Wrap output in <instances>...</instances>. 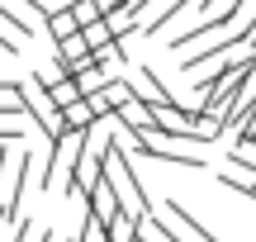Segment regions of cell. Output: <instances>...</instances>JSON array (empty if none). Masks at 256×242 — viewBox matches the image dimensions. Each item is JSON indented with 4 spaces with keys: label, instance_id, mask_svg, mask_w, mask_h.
<instances>
[{
    "label": "cell",
    "instance_id": "11",
    "mask_svg": "<svg viewBox=\"0 0 256 242\" xmlns=\"http://www.w3.org/2000/svg\"><path fill=\"white\" fill-rule=\"evenodd\" d=\"M104 100H110V110L119 114L124 104H133V100H138V86H133V81H124V76H114V81L104 86Z\"/></svg>",
    "mask_w": 256,
    "mask_h": 242
},
{
    "label": "cell",
    "instance_id": "13",
    "mask_svg": "<svg viewBox=\"0 0 256 242\" xmlns=\"http://www.w3.org/2000/svg\"><path fill=\"white\" fill-rule=\"evenodd\" d=\"M72 14H76V24H81V28H90V24H100V19H104V5H100V0H72Z\"/></svg>",
    "mask_w": 256,
    "mask_h": 242
},
{
    "label": "cell",
    "instance_id": "3",
    "mask_svg": "<svg viewBox=\"0 0 256 242\" xmlns=\"http://www.w3.org/2000/svg\"><path fill=\"white\" fill-rule=\"evenodd\" d=\"M28 176H34V152L28 148H19L14 152V162L5 166V176H0V224H19V200H24V190H28Z\"/></svg>",
    "mask_w": 256,
    "mask_h": 242
},
{
    "label": "cell",
    "instance_id": "6",
    "mask_svg": "<svg viewBox=\"0 0 256 242\" xmlns=\"http://www.w3.org/2000/svg\"><path fill=\"white\" fill-rule=\"evenodd\" d=\"M162 218L171 224V233H176V238H185V242H218L209 228H200L190 214H185V204H180V200H166V204H162Z\"/></svg>",
    "mask_w": 256,
    "mask_h": 242
},
{
    "label": "cell",
    "instance_id": "2",
    "mask_svg": "<svg viewBox=\"0 0 256 242\" xmlns=\"http://www.w3.org/2000/svg\"><path fill=\"white\" fill-rule=\"evenodd\" d=\"M81 152H86V133H66V138H57L52 152H48V166H43V190L66 186V195H72L76 166H81Z\"/></svg>",
    "mask_w": 256,
    "mask_h": 242
},
{
    "label": "cell",
    "instance_id": "4",
    "mask_svg": "<svg viewBox=\"0 0 256 242\" xmlns=\"http://www.w3.org/2000/svg\"><path fill=\"white\" fill-rule=\"evenodd\" d=\"M128 142H133V152L156 157V162H166V166H185V171H204V166H209V162L194 157V152H180L166 133H142V138H128Z\"/></svg>",
    "mask_w": 256,
    "mask_h": 242
},
{
    "label": "cell",
    "instance_id": "17",
    "mask_svg": "<svg viewBox=\"0 0 256 242\" xmlns=\"http://www.w3.org/2000/svg\"><path fill=\"white\" fill-rule=\"evenodd\" d=\"M19 52V38H10L5 28H0V57H14Z\"/></svg>",
    "mask_w": 256,
    "mask_h": 242
},
{
    "label": "cell",
    "instance_id": "1",
    "mask_svg": "<svg viewBox=\"0 0 256 242\" xmlns=\"http://www.w3.org/2000/svg\"><path fill=\"white\" fill-rule=\"evenodd\" d=\"M104 176H110V180H114V190H119L124 214H133V218H147V214H152V204H147V190H142V180H138V166H133V152H128L119 138H114V148H110Z\"/></svg>",
    "mask_w": 256,
    "mask_h": 242
},
{
    "label": "cell",
    "instance_id": "9",
    "mask_svg": "<svg viewBox=\"0 0 256 242\" xmlns=\"http://www.w3.org/2000/svg\"><path fill=\"white\" fill-rule=\"evenodd\" d=\"M62 128H66V133H86V128H95V110H90V100H81V104H72V110H62Z\"/></svg>",
    "mask_w": 256,
    "mask_h": 242
},
{
    "label": "cell",
    "instance_id": "5",
    "mask_svg": "<svg viewBox=\"0 0 256 242\" xmlns=\"http://www.w3.org/2000/svg\"><path fill=\"white\" fill-rule=\"evenodd\" d=\"M86 214H95L104 228H110L114 218L124 214V204H119V190H114V180H110V176H100V186H95L90 195H86Z\"/></svg>",
    "mask_w": 256,
    "mask_h": 242
},
{
    "label": "cell",
    "instance_id": "7",
    "mask_svg": "<svg viewBox=\"0 0 256 242\" xmlns=\"http://www.w3.org/2000/svg\"><path fill=\"white\" fill-rule=\"evenodd\" d=\"M138 95H142L152 110H162V104H176V95L162 86V76H156L152 66H138Z\"/></svg>",
    "mask_w": 256,
    "mask_h": 242
},
{
    "label": "cell",
    "instance_id": "10",
    "mask_svg": "<svg viewBox=\"0 0 256 242\" xmlns=\"http://www.w3.org/2000/svg\"><path fill=\"white\" fill-rule=\"evenodd\" d=\"M0 28H5L10 38H19V43H24V38H34V24H28V14H14L5 0H0Z\"/></svg>",
    "mask_w": 256,
    "mask_h": 242
},
{
    "label": "cell",
    "instance_id": "14",
    "mask_svg": "<svg viewBox=\"0 0 256 242\" xmlns=\"http://www.w3.org/2000/svg\"><path fill=\"white\" fill-rule=\"evenodd\" d=\"M110 242H138V218L133 214H119L110 224Z\"/></svg>",
    "mask_w": 256,
    "mask_h": 242
},
{
    "label": "cell",
    "instance_id": "12",
    "mask_svg": "<svg viewBox=\"0 0 256 242\" xmlns=\"http://www.w3.org/2000/svg\"><path fill=\"white\" fill-rule=\"evenodd\" d=\"M81 38H86V48H90V52H104V48L114 43V28H110V19H100V24L81 28Z\"/></svg>",
    "mask_w": 256,
    "mask_h": 242
},
{
    "label": "cell",
    "instance_id": "15",
    "mask_svg": "<svg viewBox=\"0 0 256 242\" xmlns=\"http://www.w3.org/2000/svg\"><path fill=\"white\" fill-rule=\"evenodd\" d=\"M76 242H110V228H104L95 214H86V224H81V233H76Z\"/></svg>",
    "mask_w": 256,
    "mask_h": 242
},
{
    "label": "cell",
    "instance_id": "8",
    "mask_svg": "<svg viewBox=\"0 0 256 242\" xmlns=\"http://www.w3.org/2000/svg\"><path fill=\"white\" fill-rule=\"evenodd\" d=\"M48 34H52L57 43H66V38H76V34H81V24H76V14H72V5H62V10H52V19H48Z\"/></svg>",
    "mask_w": 256,
    "mask_h": 242
},
{
    "label": "cell",
    "instance_id": "16",
    "mask_svg": "<svg viewBox=\"0 0 256 242\" xmlns=\"http://www.w3.org/2000/svg\"><path fill=\"white\" fill-rule=\"evenodd\" d=\"M19 10H28V14H38V19H52V5L48 0H14Z\"/></svg>",
    "mask_w": 256,
    "mask_h": 242
}]
</instances>
